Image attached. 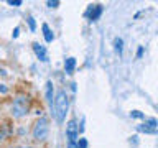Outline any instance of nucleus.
I'll list each match as a JSON object with an SVG mask.
<instances>
[{
    "instance_id": "f257e3e1",
    "label": "nucleus",
    "mask_w": 158,
    "mask_h": 148,
    "mask_svg": "<svg viewBox=\"0 0 158 148\" xmlns=\"http://www.w3.org/2000/svg\"><path fill=\"white\" fill-rule=\"evenodd\" d=\"M51 113L54 117V120L58 123H63L64 118H66V113H68V109H69V99H68V94L64 91H58L56 96L53 97V102L51 105Z\"/></svg>"
},
{
    "instance_id": "f03ea898",
    "label": "nucleus",
    "mask_w": 158,
    "mask_h": 148,
    "mask_svg": "<svg viewBox=\"0 0 158 148\" xmlns=\"http://www.w3.org/2000/svg\"><path fill=\"white\" fill-rule=\"evenodd\" d=\"M48 133H49V122L48 118L41 117L33 127V138L36 142H44L48 138Z\"/></svg>"
},
{
    "instance_id": "7ed1b4c3",
    "label": "nucleus",
    "mask_w": 158,
    "mask_h": 148,
    "mask_svg": "<svg viewBox=\"0 0 158 148\" xmlns=\"http://www.w3.org/2000/svg\"><path fill=\"white\" fill-rule=\"evenodd\" d=\"M28 109H30V101L27 96H18L17 99L13 101V105H12V113L13 117H23L28 113Z\"/></svg>"
},
{
    "instance_id": "20e7f679",
    "label": "nucleus",
    "mask_w": 158,
    "mask_h": 148,
    "mask_svg": "<svg viewBox=\"0 0 158 148\" xmlns=\"http://www.w3.org/2000/svg\"><path fill=\"white\" fill-rule=\"evenodd\" d=\"M77 135H79L77 123H76V120H71V122L66 125V138H68V143H69V145H74V142L77 140Z\"/></svg>"
},
{
    "instance_id": "39448f33",
    "label": "nucleus",
    "mask_w": 158,
    "mask_h": 148,
    "mask_svg": "<svg viewBox=\"0 0 158 148\" xmlns=\"http://www.w3.org/2000/svg\"><path fill=\"white\" fill-rule=\"evenodd\" d=\"M101 13H102V5H91L86 12V17L91 20V22H94V20H97L101 17Z\"/></svg>"
},
{
    "instance_id": "423d86ee",
    "label": "nucleus",
    "mask_w": 158,
    "mask_h": 148,
    "mask_svg": "<svg viewBox=\"0 0 158 148\" xmlns=\"http://www.w3.org/2000/svg\"><path fill=\"white\" fill-rule=\"evenodd\" d=\"M138 130L143 132V133H155L156 132V120L155 118H150V120H147L145 123L138 125Z\"/></svg>"
},
{
    "instance_id": "0eeeda50",
    "label": "nucleus",
    "mask_w": 158,
    "mask_h": 148,
    "mask_svg": "<svg viewBox=\"0 0 158 148\" xmlns=\"http://www.w3.org/2000/svg\"><path fill=\"white\" fill-rule=\"evenodd\" d=\"M33 51H35V54L38 56L40 61H43V63H46V61H48V53H46V48H44L43 44L33 43Z\"/></svg>"
},
{
    "instance_id": "6e6552de",
    "label": "nucleus",
    "mask_w": 158,
    "mask_h": 148,
    "mask_svg": "<svg viewBox=\"0 0 158 148\" xmlns=\"http://www.w3.org/2000/svg\"><path fill=\"white\" fill-rule=\"evenodd\" d=\"M74 68H76V59L74 58H68L66 61H64V71L68 74H71L74 71Z\"/></svg>"
},
{
    "instance_id": "1a4fd4ad",
    "label": "nucleus",
    "mask_w": 158,
    "mask_h": 148,
    "mask_svg": "<svg viewBox=\"0 0 158 148\" xmlns=\"http://www.w3.org/2000/svg\"><path fill=\"white\" fill-rule=\"evenodd\" d=\"M53 82L51 81H48L46 82V101H48V104L51 105V102H53Z\"/></svg>"
},
{
    "instance_id": "9d476101",
    "label": "nucleus",
    "mask_w": 158,
    "mask_h": 148,
    "mask_svg": "<svg viewBox=\"0 0 158 148\" xmlns=\"http://www.w3.org/2000/svg\"><path fill=\"white\" fill-rule=\"evenodd\" d=\"M43 33H44V39H46V43H51L53 39H54V36H53V31L49 30V27L46 23L43 25Z\"/></svg>"
},
{
    "instance_id": "9b49d317",
    "label": "nucleus",
    "mask_w": 158,
    "mask_h": 148,
    "mask_svg": "<svg viewBox=\"0 0 158 148\" xmlns=\"http://www.w3.org/2000/svg\"><path fill=\"white\" fill-rule=\"evenodd\" d=\"M114 44H115V51L118 54H122V46H123V41H122V38H115V41H114Z\"/></svg>"
},
{
    "instance_id": "f8f14e48",
    "label": "nucleus",
    "mask_w": 158,
    "mask_h": 148,
    "mask_svg": "<svg viewBox=\"0 0 158 148\" xmlns=\"http://www.w3.org/2000/svg\"><path fill=\"white\" fill-rule=\"evenodd\" d=\"M76 148H87V142H86V138H79V142H77Z\"/></svg>"
},
{
    "instance_id": "ddd939ff",
    "label": "nucleus",
    "mask_w": 158,
    "mask_h": 148,
    "mask_svg": "<svg viewBox=\"0 0 158 148\" xmlns=\"http://www.w3.org/2000/svg\"><path fill=\"white\" fill-rule=\"evenodd\" d=\"M28 25H30V30H31V31H35V28H36V23H35V18H33V17L28 18Z\"/></svg>"
},
{
    "instance_id": "4468645a",
    "label": "nucleus",
    "mask_w": 158,
    "mask_h": 148,
    "mask_svg": "<svg viewBox=\"0 0 158 148\" xmlns=\"http://www.w3.org/2000/svg\"><path fill=\"white\" fill-rule=\"evenodd\" d=\"M130 117H133V118H143V113L138 112V110H133V112H130Z\"/></svg>"
},
{
    "instance_id": "2eb2a0df",
    "label": "nucleus",
    "mask_w": 158,
    "mask_h": 148,
    "mask_svg": "<svg viewBox=\"0 0 158 148\" xmlns=\"http://www.w3.org/2000/svg\"><path fill=\"white\" fill-rule=\"evenodd\" d=\"M46 5H48V7H51V8H54V7H58V5H59V2H58V0H54V2H48Z\"/></svg>"
},
{
    "instance_id": "dca6fc26",
    "label": "nucleus",
    "mask_w": 158,
    "mask_h": 148,
    "mask_svg": "<svg viewBox=\"0 0 158 148\" xmlns=\"http://www.w3.org/2000/svg\"><path fill=\"white\" fill-rule=\"evenodd\" d=\"M8 3H10V5H15V7H18V5H22V0H10Z\"/></svg>"
},
{
    "instance_id": "f3484780",
    "label": "nucleus",
    "mask_w": 158,
    "mask_h": 148,
    "mask_svg": "<svg viewBox=\"0 0 158 148\" xmlns=\"http://www.w3.org/2000/svg\"><path fill=\"white\" fill-rule=\"evenodd\" d=\"M18 31H20V28H15V30H13V38L18 36Z\"/></svg>"
},
{
    "instance_id": "a211bd4d",
    "label": "nucleus",
    "mask_w": 158,
    "mask_h": 148,
    "mask_svg": "<svg viewBox=\"0 0 158 148\" xmlns=\"http://www.w3.org/2000/svg\"><path fill=\"white\" fill-rule=\"evenodd\" d=\"M137 54H138V56H142V54H143V48H138V53Z\"/></svg>"
},
{
    "instance_id": "6ab92c4d",
    "label": "nucleus",
    "mask_w": 158,
    "mask_h": 148,
    "mask_svg": "<svg viewBox=\"0 0 158 148\" xmlns=\"http://www.w3.org/2000/svg\"><path fill=\"white\" fill-rule=\"evenodd\" d=\"M0 91H2V92H7V87H3V86H0Z\"/></svg>"
},
{
    "instance_id": "aec40b11",
    "label": "nucleus",
    "mask_w": 158,
    "mask_h": 148,
    "mask_svg": "<svg viewBox=\"0 0 158 148\" xmlns=\"http://www.w3.org/2000/svg\"><path fill=\"white\" fill-rule=\"evenodd\" d=\"M17 148H30V146H17Z\"/></svg>"
},
{
    "instance_id": "412c9836",
    "label": "nucleus",
    "mask_w": 158,
    "mask_h": 148,
    "mask_svg": "<svg viewBox=\"0 0 158 148\" xmlns=\"http://www.w3.org/2000/svg\"><path fill=\"white\" fill-rule=\"evenodd\" d=\"M2 137H3V135H2V133H0V142H2Z\"/></svg>"
}]
</instances>
